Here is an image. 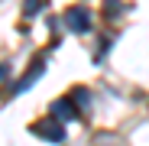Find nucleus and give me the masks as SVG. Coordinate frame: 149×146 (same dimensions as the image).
Instances as JSON below:
<instances>
[{
	"instance_id": "nucleus-1",
	"label": "nucleus",
	"mask_w": 149,
	"mask_h": 146,
	"mask_svg": "<svg viewBox=\"0 0 149 146\" xmlns=\"http://www.w3.org/2000/svg\"><path fill=\"white\" fill-rule=\"evenodd\" d=\"M65 23H68V29H74V33H84L88 26H91V13L88 10H68V16H65Z\"/></svg>"
},
{
	"instance_id": "nucleus-2",
	"label": "nucleus",
	"mask_w": 149,
	"mask_h": 146,
	"mask_svg": "<svg viewBox=\"0 0 149 146\" xmlns=\"http://www.w3.org/2000/svg\"><path fill=\"white\" fill-rule=\"evenodd\" d=\"M33 130H36L39 136H49L52 143H62V140H65V133H62V127L55 124V120H42V124H36Z\"/></svg>"
},
{
	"instance_id": "nucleus-3",
	"label": "nucleus",
	"mask_w": 149,
	"mask_h": 146,
	"mask_svg": "<svg viewBox=\"0 0 149 146\" xmlns=\"http://www.w3.org/2000/svg\"><path fill=\"white\" fill-rule=\"evenodd\" d=\"M52 114H58V120H68V117H74L78 110L71 107V101H55L52 104Z\"/></svg>"
},
{
	"instance_id": "nucleus-4",
	"label": "nucleus",
	"mask_w": 149,
	"mask_h": 146,
	"mask_svg": "<svg viewBox=\"0 0 149 146\" xmlns=\"http://www.w3.org/2000/svg\"><path fill=\"white\" fill-rule=\"evenodd\" d=\"M3 75H7V65H0V78H3Z\"/></svg>"
}]
</instances>
